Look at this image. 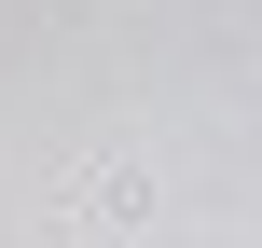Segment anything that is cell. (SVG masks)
I'll return each mask as SVG.
<instances>
[{
	"mask_svg": "<svg viewBox=\"0 0 262 248\" xmlns=\"http://www.w3.org/2000/svg\"><path fill=\"white\" fill-rule=\"evenodd\" d=\"M83 207H97V221H152V179H138V166H97Z\"/></svg>",
	"mask_w": 262,
	"mask_h": 248,
	"instance_id": "6da1fadb",
	"label": "cell"
}]
</instances>
